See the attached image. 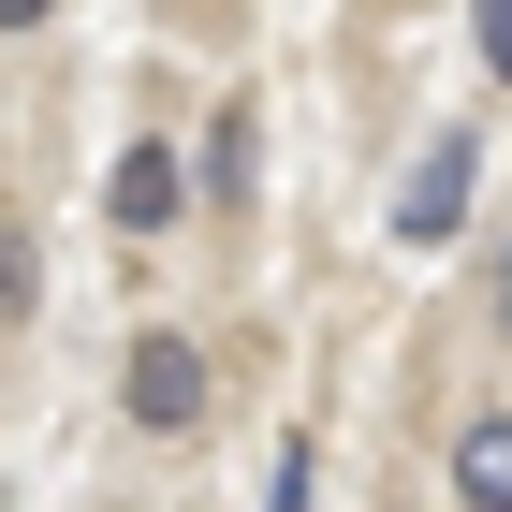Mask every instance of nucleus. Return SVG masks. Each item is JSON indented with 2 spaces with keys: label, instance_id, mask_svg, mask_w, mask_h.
<instances>
[{
  "label": "nucleus",
  "instance_id": "nucleus-1",
  "mask_svg": "<svg viewBox=\"0 0 512 512\" xmlns=\"http://www.w3.org/2000/svg\"><path fill=\"white\" fill-rule=\"evenodd\" d=\"M469 176H483V147H469V132H439V147L410 161V191H395V235H410V249L469 235Z\"/></svg>",
  "mask_w": 512,
  "mask_h": 512
},
{
  "label": "nucleus",
  "instance_id": "nucleus-2",
  "mask_svg": "<svg viewBox=\"0 0 512 512\" xmlns=\"http://www.w3.org/2000/svg\"><path fill=\"white\" fill-rule=\"evenodd\" d=\"M132 425H205V352L191 337H132Z\"/></svg>",
  "mask_w": 512,
  "mask_h": 512
},
{
  "label": "nucleus",
  "instance_id": "nucleus-3",
  "mask_svg": "<svg viewBox=\"0 0 512 512\" xmlns=\"http://www.w3.org/2000/svg\"><path fill=\"white\" fill-rule=\"evenodd\" d=\"M176 205H191V176H176V147H132L118 176H103V220H118V235H176Z\"/></svg>",
  "mask_w": 512,
  "mask_h": 512
},
{
  "label": "nucleus",
  "instance_id": "nucleus-4",
  "mask_svg": "<svg viewBox=\"0 0 512 512\" xmlns=\"http://www.w3.org/2000/svg\"><path fill=\"white\" fill-rule=\"evenodd\" d=\"M454 498H469V512H512V425H469V439H454Z\"/></svg>",
  "mask_w": 512,
  "mask_h": 512
},
{
  "label": "nucleus",
  "instance_id": "nucleus-5",
  "mask_svg": "<svg viewBox=\"0 0 512 512\" xmlns=\"http://www.w3.org/2000/svg\"><path fill=\"white\" fill-rule=\"evenodd\" d=\"M30 308V235H15V220H0V322Z\"/></svg>",
  "mask_w": 512,
  "mask_h": 512
},
{
  "label": "nucleus",
  "instance_id": "nucleus-6",
  "mask_svg": "<svg viewBox=\"0 0 512 512\" xmlns=\"http://www.w3.org/2000/svg\"><path fill=\"white\" fill-rule=\"evenodd\" d=\"M469 30H483V74H498V88H512V0H483Z\"/></svg>",
  "mask_w": 512,
  "mask_h": 512
},
{
  "label": "nucleus",
  "instance_id": "nucleus-7",
  "mask_svg": "<svg viewBox=\"0 0 512 512\" xmlns=\"http://www.w3.org/2000/svg\"><path fill=\"white\" fill-rule=\"evenodd\" d=\"M322 498V469H308V454H278V483H264V512H308Z\"/></svg>",
  "mask_w": 512,
  "mask_h": 512
},
{
  "label": "nucleus",
  "instance_id": "nucleus-8",
  "mask_svg": "<svg viewBox=\"0 0 512 512\" xmlns=\"http://www.w3.org/2000/svg\"><path fill=\"white\" fill-rule=\"evenodd\" d=\"M44 15H59V0H0V30H44Z\"/></svg>",
  "mask_w": 512,
  "mask_h": 512
}]
</instances>
